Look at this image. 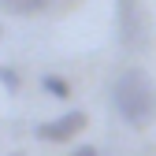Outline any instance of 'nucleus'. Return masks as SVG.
Instances as JSON below:
<instances>
[{"label":"nucleus","mask_w":156,"mask_h":156,"mask_svg":"<svg viewBox=\"0 0 156 156\" xmlns=\"http://www.w3.org/2000/svg\"><path fill=\"white\" fill-rule=\"evenodd\" d=\"M108 97H112L115 115H119L126 126H134V130H141V126H149L156 119V82L141 67H126L112 82Z\"/></svg>","instance_id":"1"},{"label":"nucleus","mask_w":156,"mask_h":156,"mask_svg":"<svg viewBox=\"0 0 156 156\" xmlns=\"http://www.w3.org/2000/svg\"><path fill=\"white\" fill-rule=\"evenodd\" d=\"M115 15H119V41L126 52L145 45V19H141V0H115Z\"/></svg>","instance_id":"2"},{"label":"nucleus","mask_w":156,"mask_h":156,"mask_svg":"<svg viewBox=\"0 0 156 156\" xmlns=\"http://www.w3.org/2000/svg\"><path fill=\"white\" fill-rule=\"evenodd\" d=\"M86 119H89V115H86L82 108H71V112H63V115H56V119L37 123V126H34V138H41V141H71V138L82 134Z\"/></svg>","instance_id":"3"},{"label":"nucleus","mask_w":156,"mask_h":156,"mask_svg":"<svg viewBox=\"0 0 156 156\" xmlns=\"http://www.w3.org/2000/svg\"><path fill=\"white\" fill-rule=\"evenodd\" d=\"M41 89L48 97H56V101H67V97H71V86L63 82L60 74H41Z\"/></svg>","instance_id":"4"},{"label":"nucleus","mask_w":156,"mask_h":156,"mask_svg":"<svg viewBox=\"0 0 156 156\" xmlns=\"http://www.w3.org/2000/svg\"><path fill=\"white\" fill-rule=\"evenodd\" d=\"M0 86H4L8 93H19V71L8 67V63H0Z\"/></svg>","instance_id":"5"},{"label":"nucleus","mask_w":156,"mask_h":156,"mask_svg":"<svg viewBox=\"0 0 156 156\" xmlns=\"http://www.w3.org/2000/svg\"><path fill=\"white\" fill-rule=\"evenodd\" d=\"M48 0H4V8L8 11H37V8H45Z\"/></svg>","instance_id":"6"},{"label":"nucleus","mask_w":156,"mask_h":156,"mask_svg":"<svg viewBox=\"0 0 156 156\" xmlns=\"http://www.w3.org/2000/svg\"><path fill=\"white\" fill-rule=\"evenodd\" d=\"M71 156H101V152H97V149H93V145H78V149H74V152H71Z\"/></svg>","instance_id":"7"},{"label":"nucleus","mask_w":156,"mask_h":156,"mask_svg":"<svg viewBox=\"0 0 156 156\" xmlns=\"http://www.w3.org/2000/svg\"><path fill=\"white\" fill-rule=\"evenodd\" d=\"M8 156H26V152H8Z\"/></svg>","instance_id":"8"}]
</instances>
